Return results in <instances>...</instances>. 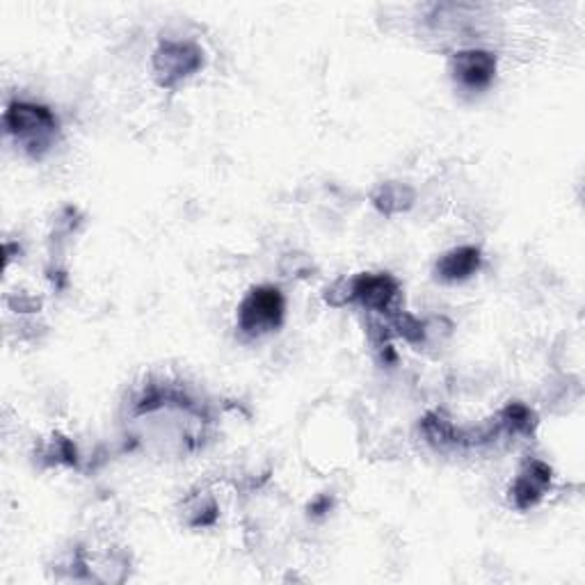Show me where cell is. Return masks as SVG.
Listing matches in <instances>:
<instances>
[{
    "label": "cell",
    "mask_w": 585,
    "mask_h": 585,
    "mask_svg": "<svg viewBox=\"0 0 585 585\" xmlns=\"http://www.w3.org/2000/svg\"><path fill=\"white\" fill-rule=\"evenodd\" d=\"M3 122L8 133L14 135L23 150L37 158L48 152L57 126H60L57 117L48 108L27 101H12L3 114Z\"/></svg>",
    "instance_id": "6da1fadb"
},
{
    "label": "cell",
    "mask_w": 585,
    "mask_h": 585,
    "mask_svg": "<svg viewBox=\"0 0 585 585\" xmlns=\"http://www.w3.org/2000/svg\"><path fill=\"white\" fill-rule=\"evenodd\" d=\"M286 302L275 286H256L239 307V330L252 339L271 334L284 323Z\"/></svg>",
    "instance_id": "7a4b0ae2"
},
{
    "label": "cell",
    "mask_w": 585,
    "mask_h": 585,
    "mask_svg": "<svg viewBox=\"0 0 585 585\" xmlns=\"http://www.w3.org/2000/svg\"><path fill=\"white\" fill-rule=\"evenodd\" d=\"M203 65V51L192 42L167 40L154 53V74L161 87H174Z\"/></svg>",
    "instance_id": "3957f363"
},
{
    "label": "cell",
    "mask_w": 585,
    "mask_h": 585,
    "mask_svg": "<svg viewBox=\"0 0 585 585\" xmlns=\"http://www.w3.org/2000/svg\"><path fill=\"white\" fill-rule=\"evenodd\" d=\"M347 284V302H357L371 311L391 313V305L398 298V282L389 273H364L353 279H345Z\"/></svg>",
    "instance_id": "277c9868"
},
{
    "label": "cell",
    "mask_w": 585,
    "mask_h": 585,
    "mask_svg": "<svg viewBox=\"0 0 585 585\" xmlns=\"http://www.w3.org/2000/svg\"><path fill=\"white\" fill-rule=\"evenodd\" d=\"M551 466L542 460H526L521 464V470L510 487V499L517 510H529L538 506L547 489L551 487Z\"/></svg>",
    "instance_id": "5b68a950"
},
{
    "label": "cell",
    "mask_w": 585,
    "mask_h": 585,
    "mask_svg": "<svg viewBox=\"0 0 585 585\" xmlns=\"http://www.w3.org/2000/svg\"><path fill=\"white\" fill-rule=\"evenodd\" d=\"M453 78L466 87V90H485V87L494 80L496 74V57L489 51L481 48H470L460 51L453 55L451 60Z\"/></svg>",
    "instance_id": "8992f818"
},
{
    "label": "cell",
    "mask_w": 585,
    "mask_h": 585,
    "mask_svg": "<svg viewBox=\"0 0 585 585\" xmlns=\"http://www.w3.org/2000/svg\"><path fill=\"white\" fill-rule=\"evenodd\" d=\"M478 268H481V250L472 245H462L439 258L434 273L442 282H464L476 275Z\"/></svg>",
    "instance_id": "52a82bcc"
},
{
    "label": "cell",
    "mask_w": 585,
    "mask_h": 585,
    "mask_svg": "<svg viewBox=\"0 0 585 585\" xmlns=\"http://www.w3.org/2000/svg\"><path fill=\"white\" fill-rule=\"evenodd\" d=\"M412 201H415L412 188H407L402 184H383L373 192L375 209L385 216H396L407 211L412 207Z\"/></svg>",
    "instance_id": "ba28073f"
},
{
    "label": "cell",
    "mask_w": 585,
    "mask_h": 585,
    "mask_svg": "<svg viewBox=\"0 0 585 585\" xmlns=\"http://www.w3.org/2000/svg\"><path fill=\"white\" fill-rule=\"evenodd\" d=\"M186 519L195 529H207L218 519V504L211 494L197 492L186 501Z\"/></svg>",
    "instance_id": "9c48e42d"
},
{
    "label": "cell",
    "mask_w": 585,
    "mask_h": 585,
    "mask_svg": "<svg viewBox=\"0 0 585 585\" xmlns=\"http://www.w3.org/2000/svg\"><path fill=\"white\" fill-rule=\"evenodd\" d=\"M536 423L538 421L536 415L531 412V407H526L521 402H510L499 415V428L510 434H531Z\"/></svg>",
    "instance_id": "30bf717a"
},
{
    "label": "cell",
    "mask_w": 585,
    "mask_h": 585,
    "mask_svg": "<svg viewBox=\"0 0 585 585\" xmlns=\"http://www.w3.org/2000/svg\"><path fill=\"white\" fill-rule=\"evenodd\" d=\"M391 328L409 343H421L426 336L421 320H417L415 316H409L405 311H398L391 316Z\"/></svg>",
    "instance_id": "8fae6325"
}]
</instances>
